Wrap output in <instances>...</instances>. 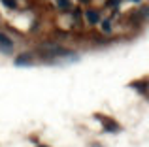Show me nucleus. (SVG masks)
<instances>
[{"mask_svg": "<svg viewBox=\"0 0 149 147\" xmlns=\"http://www.w3.org/2000/svg\"><path fill=\"white\" fill-rule=\"evenodd\" d=\"M13 62H15V66H29V64H32V55L30 53H21Z\"/></svg>", "mask_w": 149, "mask_h": 147, "instance_id": "3", "label": "nucleus"}, {"mask_svg": "<svg viewBox=\"0 0 149 147\" xmlns=\"http://www.w3.org/2000/svg\"><path fill=\"white\" fill-rule=\"evenodd\" d=\"M40 147H44V145H40Z\"/></svg>", "mask_w": 149, "mask_h": 147, "instance_id": "13", "label": "nucleus"}, {"mask_svg": "<svg viewBox=\"0 0 149 147\" xmlns=\"http://www.w3.org/2000/svg\"><path fill=\"white\" fill-rule=\"evenodd\" d=\"M79 2H81V4H87V2H91V0H79Z\"/></svg>", "mask_w": 149, "mask_h": 147, "instance_id": "11", "label": "nucleus"}, {"mask_svg": "<svg viewBox=\"0 0 149 147\" xmlns=\"http://www.w3.org/2000/svg\"><path fill=\"white\" fill-rule=\"evenodd\" d=\"M85 19H87L89 25H98L100 23V13L96 10H87L85 11Z\"/></svg>", "mask_w": 149, "mask_h": 147, "instance_id": "4", "label": "nucleus"}, {"mask_svg": "<svg viewBox=\"0 0 149 147\" xmlns=\"http://www.w3.org/2000/svg\"><path fill=\"white\" fill-rule=\"evenodd\" d=\"M143 85H146V83H132V87H138L142 92H146V87H143Z\"/></svg>", "mask_w": 149, "mask_h": 147, "instance_id": "10", "label": "nucleus"}, {"mask_svg": "<svg viewBox=\"0 0 149 147\" xmlns=\"http://www.w3.org/2000/svg\"><path fill=\"white\" fill-rule=\"evenodd\" d=\"M130 2H142V0H130Z\"/></svg>", "mask_w": 149, "mask_h": 147, "instance_id": "12", "label": "nucleus"}, {"mask_svg": "<svg viewBox=\"0 0 149 147\" xmlns=\"http://www.w3.org/2000/svg\"><path fill=\"white\" fill-rule=\"evenodd\" d=\"M0 2H2L8 10H15V8H17V0H0Z\"/></svg>", "mask_w": 149, "mask_h": 147, "instance_id": "7", "label": "nucleus"}, {"mask_svg": "<svg viewBox=\"0 0 149 147\" xmlns=\"http://www.w3.org/2000/svg\"><path fill=\"white\" fill-rule=\"evenodd\" d=\"M121 2H123V0H108V6H111L113 10H115V8L121 6Z\"/></svg>", "mask_w": 149, "mask_h": 147, "instance_id": "8", "label": "nucleus"}, {"mask_svg": "<svg viewBox=\"0 0 149 147\" xmlns=\"http://www.w3.org/2000/svg\"><path fill=\"white\" fill-rule=\"evenodd\" d=\"M96 117H98L100 121H102V125L106 126V130H108V132H119V130H121V126L117 125L115 121H111V119H108V117H102V115H96Z\"/></svg>", "mask_w": 149, "mask_h": 147, "instance_id": "2", "label": "nucleus"}, {"mask_svg": "<svg viewBox=\"0 0 149 147\" xmlns=\"http://www.w3.org/2000/svg\"><path fill=\"white\" fill-rule=\"evenodd\" d=\"M79 17H81V11L77 10V8H76V10H72V19H74V21H79Z\"/></svg>", "mask_w": 149, "mask_h": 147, "instance_id": "9", "label": "nucleus"}, {"mask_svg": "<svg viewBox=\"0 0 149 147\" xmlns=\"http://www.w3.org/2000/svg\"><path fill=\"white\" fill-rule=\"evenodd\" d=\"M100 26H102V32H106V34L111 32V23H109V19H104V21H100Z\"/></svg>", "mask_w": 149, "mask_h": 147, "instance_id": "6", "label": "nucleus"}, {"mask_svg": "<svg viewBox=\"0 0 149 147\" xmlns=\"http://www.w3.org/2000/svg\"><path fill=\"white\" fill-rule=\"evenodd\" d=\"M0 51L2 53H11L13 51V40L10 36H6L4 32H0Z\"/></svg>", "mask_w": 149, "mask_h": 147, "instance_id": "1", "label": "nucleus"}, {"mask_svg": "<svg viewBox=\"0 0 149 147\" xmlns=\"http://www.w3.org/2000/svg\"><path fill=\"white\" fill-rule=\"evenodd\" d=\"M55 4H57V8L62 10V11H70V8H72L70 0H55Z\"/></svg>", "mask_w": 149, "mask_h": 147, "instance_id": "5", "label": "nucleus"}]
</instances>
